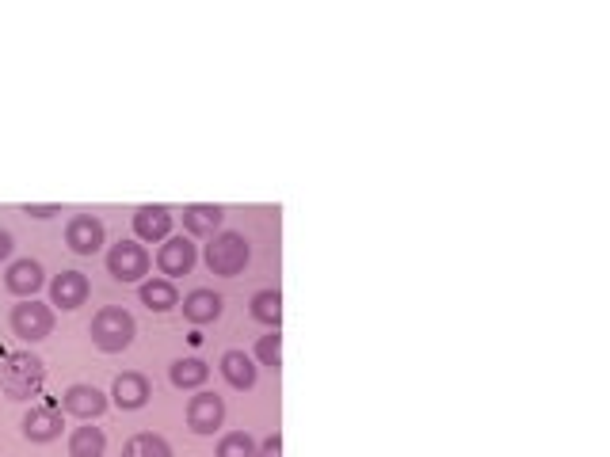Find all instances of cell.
Instances as JSON below:
<instances>
[{
	"instance_id": "12",
	"label": "cell",
	"mask_w": 610,
	"mask_h": 457,
	"mask_svg": "<svg viewBox=\"0 0 610 457\" xmlns=\"http://www.w3.org/2000/svg\"><path fill=\"white\" fill-rule=\"evenodd\" d=\"M134 237L142 244H164L172 237V210L168 206H142L134 214Z\"/></svg>"
},
{
	"instance_id": "21",
	"label": "cell",
	"mask_w": 610,
	"mask_h": 457,
	"mask_svg": "<svg viewBox=\"0 0 610 457\" xmlns=\"http://www.w3.org/2000/svg\"><path fill=\"white\" fill-rule=\"evenodd\" d=\"M252 317L267 324V328H279V320H283V294L279 290H260V294H252Z\"/></svg>"
},
{
	"instance_id": "11",
	"label": "cell",
	"mask_w": 610,
	"mask_h": 457,
	"mask_svg": "<svg viewBox=\"0 0 610 457\" xmlns=\"http://www.w3.org/2000/svg\"><path fill=\"white\" fill-rule=\"evenodd\" d=\"M149 397H153V385H149V378L138 374V370H126V374H119L115 385H111V400L119 404L122 412H138V408L149 404Z\"/></svg>"
},
{
	"instance_id": "4",
	"label": "cell",
	"mask_w": 610,
	"mask_h": 457,
	"mask_svg": "<svg viewBox=\"0 0 610 457\" xmlns=\"http://www.w3.org/2000/svg\"><path fill=\"white\" fill-rule=\"evenodd\" d=\"M8 324H12L16 339H23V343H39V339H46L54 332V309L35 298H27V301H20V305H12Z\"/></svg>"
},
{
	"instance_id": "19",
	"label": "cell",
	"mask_w": 610,
	"mask_h": 457,
	"mask_svg": "<svg viewBox=\"0 0 610 457\" xmlns=\"http://www.w3.org/2000/svg\"><path fill=\"white\" fill-rule=\"evenodd\" d=\"M103 454H107V435H103V427L84 423V427H77V431L69 435V457H103Z\"/></svg>"
},
{
	"instance_id": "15",
	"label": "cell",
	"mask_w": 610,
	"mask_h": 457,
	"mask_svg": "<svg viewBox=\"0 0 610 457\" xmlns=\"http://www.w3.org/2000/svg\"><path fill=\"white\" fill-rule=\"evenodd\" d=\"M61 412L58 408H31L27 416H23V435L31 438V442H54V438H61Z\"/></svg>"
},
{
	"instance_id": "13",
	"label": "cell",
	"mask_w": 610,
	"mask_h": 457,
	"mask_svg": "<svg viewBox=\"0 0 610 457\" xmlns=\"http://www.w3.org/2000/svg\"><path fill=\"white\" fill-rule=\"evenodd\" d=\"M222 221H225V210L214 206V202H191V206H183V229L191 237H214L222 229Z\"/></svg>"
},
{
	"instance_id": "3",
	"label": "cell",
	"mask_w": 610,
	"mask_h": 457,
	"mask_svg": "<svg viewBox=\"0 0 610 457\" xmlns=\"http://www.w3.org/2000/svg\"><path fill=\"white\" fill-rule=\"evenodd\" d=\"M248 256H252V248H248V240L241 233H214L210 244H206V267H210V275H222V279H237L244 267H248Z\"/></svg>"
},
{
	"instance_id": "16",
	"label": "cell",
	"mask_w": 610,
	"mask_h": 457,
	"mask_svg": "<svg viewBox=\"0 0 610 457\" xmlns=\"http://www.w3.org/2000/svg\"><path fill=\"white\" fill-rule=\"evenodd\" d=\"M222 309L225 301L214 290H191L183 298V317L191 320V324H214V320L222 317Z\"/></svg>"
},
{
	"instance_id": "26",
	"label": "cell",
	"mask_w": 610,
	"mask_h": 457,
	"mask_svg": "<svg viewBox=\"0 0 610 457\" xmlns=\"http://www.w3.org/2000/svg\"><path fill=\"white\" fill-rule=\"evenodd\" d=\"M260 457H283V435H279V431L260 442Z\"/></svg>"
},
{
	"instance_id": "10",
	"label": "cell",
	"mask_w": 610,
	"mask_h": 457,
	"mask_svg": "<svg viewBox=\"0 0 610 457\" xmlns=\"http://www.w3.org/2000/svg\"><path fill=\"white\" fill-rule=\"evenodd\" d=\"M88 275L84 271H61L58 279L50 282V305H58L65 313H73V309H81L84 301H88Z\"/></svg>"
},
{
	"instance_id": "6",
	"label": "cell",
	"mask_w": 610,
	"mask_h": 457,
	"mask_svg": "<svg viewBox=\"0 0 610 457\" xmlns=\"http://www.w3.org/2000/svg\"><path fill=\"white\" fill-rule=\"evenodd\" d=\"M103 240H107V229H103V221L96 214H77L65 225V244L77 256H96L103 248Z\"/></svg>"
},
{
	"instance_id": "17",
	"label": "cell",
	"mask_w": 610,
	"mask_h": 457,
	"mask_svg": "<svg viewBox=\"0 0 610 457\" xmlns=\"http://www.w3.org/2000/svg\"><path fill=\"white\" fill-rule=\"evenodd\" d=\"M222 378L233 385V389H252L256 378H260V366L252 362V358L244 355V351H225L222 355Z\"/></svg>"
},
{
	"instance_id": "8",
	"label": "cell",
	"mask_w": 610,
	"mask_h": 457,
	"mask_svg": "<svg viewBox=\"0 0 610 457\" xmlns=\"http://www.w3.org/2000/svg\"><path fill=\"white\" fill-rule=\"evenodd\" d=\"M195 244H191V237H168L161 244V252H157V267H161V275L168 282L180 279V275H187L191 267H195Z\"/></svg>"
},
{
	"instance_id": "24",
	"label": "cell",
	"mask_w": 610,
	"mask_h": 457,
	"mask_svg": "<svg viewBox=\"0 0 610 457\" xmlns=\"http://www.w3.org/2000/svg\"><path fill=\"white\" fill-rule=\"evenodd\" d=\"M256 362L260 366H271V370L283 366V336H279V328H271L267 336L256 339Z\"/></svg>"
},
{
	"instance_id": "22",
	"label": "cell",
	"mask_w": 610,
	"mask_h": 457,
	"mask_svg": "<svg viewBox=\"0 0 610 457\" xmlns=\"http://www.w3.org/2000/svg\"><path fill=\"white\" fill-rule=\"evenodd\" d=\"M122 457H172V446H168V438L142 431L122 446Z\"/></svg>"
},
{
	"instance_id": "27",
	"label": "cell",
	"mask_w": 610,
	"mask_h": 457,
	"mask_svg": "<svg viewBox=\"0 0 610 457\" xmlns=\"http://www.w3.org/2000/svg\"><path fill=\"white\" fill-rule=\"evenodd\" d=\"M12 248H16V244H12V233H4V229H0V259L12 256Z\"/></svg>"
},
{
	"instance_id": "23",
	"label": "cell",
	"mask_w": 610,
	"mask_h": 457,
	"mask_svg": "<svg viewBox=\"0 0 610 457\" xmlns=\"http://www.w3.org/2000/svg\"><path fill=\"white\" fill-rule=\"evenodd\" d=\"M218 457H260V442L248 431H229L218 442Z\"/></svg>"
},
{
	"instance_id": "9",
	"label": "cell",
	"mask_w": 610,
	"mask_h": 457,
	"mask_svg": "<svg viewBox=\"0 0 610 457\" xmlns=\"http://www.w3.org/2000/svg\"><path fill=\"white\" fill-rule=\"evenodd\" d=\"M61 408H65L69 416L92 423V419H100L103 412H107V393H100L96 385H69L65 397H61Z\"/></svg>"
},
{
	"instance_id": "5",
	"label": "cell",
	"mask_w": 610,
	"mask_h": 457,
	"mask_svg": "<svg viewBox=\"0 0 610 457\" xmlns=\"http://www.w3.org/2000/svg\"><path fill=\"white\" fill-rule=\"evenodd\" d=\"M107 271L115 282H142L149 275V252L142 240H119L107 252Z\"/></svg>"
},
{
	"instance_id": "7",
	"label": "cell",
	"mask_w": 610,
	"mask_h": 457,
	"mask_svg": "<svg viewBox=\"0 0 610 457\" xmlns=\"http://www.w3.org/2000/svg\"><path fill=\"white\" fill-rule=\"evenodd\" d=\"M225 423V400L218 393H195L187 404V431L191 435H214Z\"/></svg>"
},
{
	"instance_id": "2",
	"label": "cell",
	"mask_w": 610,
	"mask_h": 457,
	"mask_svg": "<svg viewBox=\"0 0 610 457\" xmlns=\"http://www.w3.org/2000/svg\"><path fill=\"white\" fill-rule=\"evenodd\" d=\"M88 336H92V343H96L100 351L119 355V351H126V347L134 343V336H138V320L130 317L126 309H119V305H107V309H100V313L92 317Z\"/></svg>"
},
{
	"instance_id": "18",
	"label": "cell",
	"mask_w": 610,
	"mask_h": 457,
	"mask_svg": "<svg viewBox=\"0 0 610 457\" xmlns=\"http://www.w3.org/2000/svg\"><path fill=\"white\" fill-rule=\"evenodd\" d=\"M142 305L149 313H168L180 305V294H176V282L168 279H149L142 282Z\"/></svg>"
},
{
	"instance_id": "20",
	"label": "cell",
	"mask_w": 610,
	"mask_h": 457,
	"mask_svg": "<svg viewBox=\"0 0 610 457\" xmlns=\"http://www.w3.org/2000/svg\"><path fill=\"white\" fill-rule=\"evenodd\" d=\"M168 378H172L176 389H203L206 378H210V366L203 358H180V362H172Z\"/></svg>"
},
{
	"instance_id": "1",
	"label": "cell",
	"mask_w": 610,
	"mask_h": 457,
	"mask_svg": "<svg viewBox=\"0 0 610 457\" xmlns=\"http://www.w3.org/2000/svg\"><path fill=\"white\" fill-rule=\"evenodd\" d=\"M42 385H46V366H42V358L27 355V351L4 358V366H0V389H4L12 400L39 397Z\"/></svg>"
},
{
	"instance_id": "25",
	"label": "cell",
	"mask_w": 610,
	"mask_h": 457,
	"mask_svg": "<svg viewBox=\"0 0 610 457\" xmlns=\"http://www.w3.org/2000/svg\"><path fill=\"white\" fill-rule=\"evenodd\" d=\"M23 214H27V218H54V214H61V206L58 202H46V206H31V202H27V206H23Z\"/></svg>"
},
{
	"instance_id": "14",
	"label": "cell",
	"mask_w": 610,
	"mask_h": 457,
	"mask_svg": "<svg viewBox=\"0 0 610 457\" xmlns=\"http://www.w3.org/2000/svg\"><path fill=\"white\" fill-rule=\"evenodd\" d=\"M4 286H8V294H16L23 301L35 298V290L42 286V263L39 259H16L4 275Z\"/></svg>"
}]
</instances>
